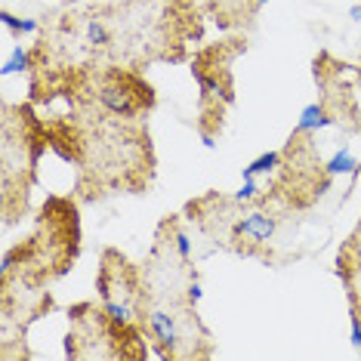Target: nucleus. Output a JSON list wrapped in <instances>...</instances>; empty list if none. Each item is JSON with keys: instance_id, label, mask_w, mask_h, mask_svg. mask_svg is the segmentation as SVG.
<instances>
[{"instance_id": "4", "label": "nucleus", "mask_w": 361, "mask_h": 361, "mask_svg": "<svg viewBox=\"0 0 361 361\" xmlns=\"http://www.w3.org/2000/svg\"><path fill=\"white\" fill-rule=\"evenodd\" d=\"M68 318L71 331L65 340V355L68 358H136V352L124 346V343L136 340H121V336H139L142 331L111 322L102 306L80 302V306L68 309Z\"/></svg>"}, {"instance_id": "6", "label": "nucleus", "mask_w": 361, "mask_h": 361, "mask_svg": "<svg viewBox=\"0 0 361 361\" xmlns=\"http://www.w3.org/2000/svg\"><path fill=\"white\" fill-rule=\"evenodd\" d=\"M334 124H336V114L327 111L324 102H315V105H309V109H302L300 124L293 130H300V133H318V130L334 127Z\"/></svg>"}, {"instance_id": "12", "label": "nucleus", "mask_w": 361, "mask_h": 361, "mask_svg": "<svg viewBox=\"0 0 361 361\" xmlns=\"http://www.w3.org/2000/svg\"><path fill=\"white\" fill-rule=\"evenodd\" d=\"M349 16H352V19H361V6H352V13H349Z\"/></svg>"}, {"instance_id": "3", "label": "nucleus", "mask_w": 361, "mask_h": 361, "mask_svg": "<svg viewBox=\"0 0 361 361\" xmlns=\"http://www.w3.org/2000/svg\"><path fill=\"white\" fill-rule=\"evenodd\" d=\"M96 290L102 297V309L109 312L111 322L136 327L145 334V309H149V297H145V281L142 272L130 262L124 253L105 250L102 266L96 275Z\"/></svg>"}, {"instance_id": "10", "label": "nucleus", "mask_w": 361, "mask_h": 361, "mask_svg": "<svg viewBox=\"0 0 361 361\" xmlns=\"http://www.w3.org/2000/svg\"><path fill=\"white\" fill-rule=\"evenodd\" d=\"M0 19H4V25L10 28L13 35H31V31H37V28H40L35 19H16V16H13V13H6V10L0 13Z\"/></svg>"}, {"instance_id": "9", "label": "nucleus", "mask_w": 361, "mask_h": 361, "mask_svg": "<svg viewBox=\"0 0 361 361\" xmlns=\"http://www.w3.org/2000/svg\"><path fill=\"white\" fill-rule=\"evenodd\" d=\"M324 167H327V173H331V176H336V173H358L361 164L352 158V152H349V149H343V152H336L334 158L324 164Z\"/></svg>"}, {"instance_id": "11", "label": "nucleus", "mask_w": 361, "mask_h": 361, "mask_svg": "<svg viewBox=\"0 0 361 361\" xmlns=\"http://www.w3.org/2000/svg\"><path fill=\"white\" fill-rule=\"evenodd\" d=\"M352 346L361 352V309L352 306Z\"/></svg>"}, {"instance_id": "1", "label": "nucleus", "mask_w": 361, "mask_h": 361, "mask_svg": "<svg viewBox=\"0 0 361 361\" xmlns=\"http://www.w3.org/2000/svg\"><path fill=\"white\" fill-rule=\"evenodd\" d=\"M78 257V207L75 201L50 198L40 210L37 232L28 244L6 250L4 272L19 269V284L44 287L47 281L65 275Z\"/></svg>"}, {"instance_id": "8", "label": "nucleus", "mask_w": 361, "mask_h": 361, "mask_svg": "<svg viewBox=\"0 0 361 361\" xmlns=\"http://www.w3.org/2000/svg\"><path fill=\"white\" fill-rule=\"evenodd\" d=\"M281 158H284L281 152H269V154H262V158L250 161L247 167H244V179H253V176H259V173H272L278 164H281Z\"/></svg>"}, {"instance_id": "2", "label": "nucleus", "mask_w": 361, "mask_h": 361, "mask_svg": "<svg viewBox=\"0 0 361 361\" xmlns=\"http://www.w3.org/2000/svg\"><path fill=\"white\" fill-rule=\"evenodd\" d=\"M50 145L47 127L28 105H4V223L13 226L28 207L35 167Z\"/></svg>"}, {"instance_id": "7", "label": "nucleus", "mask_w": 361, "mask_h": 361, "mask_svg": "<svg viewBox=\"0 0 361 361\" xmlns=\"http://www.w3.org/2000/svg\"><path fill=\"white\" fill-rule=\"evenodd\" d=\"M37 53L35 50H22V47H16L13 56L4 62V75H13V71H25V68H37Z\"/></svg>"}, {"instance_id": "5", "label": "nucleus", "mask_w": 361, "mask_h": 361, "mask_svg": "<svg viewBox=\"0 0 361 361\" xmlns=\"http://www.w3.org/2000/svg\"><path fill=\"white\" fill-rule=\"evenodd\" d=\"M275 226H278V216H272L266 210L244 213L232 232V241H241L238 244V253H257V247L269 244V238L275 235Z\"/></svg>"}]
</instances>
